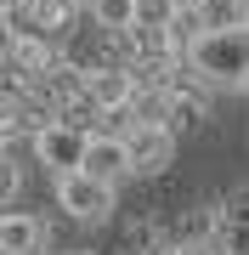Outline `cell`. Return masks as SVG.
Wrapping results in <instances>:
<instances>
[{
	"label": "cell",
	"instance_id": "6da1fadb",
	"mask_svg": "<svg viewBox=\"0 0 249 255\" xmlns=\"http://www.w3.org/2000/svg\"><path fill=\"white\" fill-rule=\"evenodd\" d=\"M215 91H249V28H204L187 57Z\"/></svg>",
	"mask_w": 249,
	"mask_h": 255
},
{
	"label": "cell",
	"instance_id": "7a4b0ae2",
	"mask_svg": "<svg viewBox=\"0 0 249 255\" xmlns=\"http://www.w3.org/2000/svg\"><path fill=\"white\" fill-rule=\"evenodd\" d=\"M96 130H80V125H68V119H51L46 130H34V159L46 164V176H74L85 170V147H91Z\"/></svg>",
	"mask_w": 249,
	"mask_h": 255
},
{
	"label": "cell",
	"instance_id": "3957f363",
	"mask_svg": "<svg viewBox=\"0 0 249 255\" xmlns=\"http://www.w3.org/2000/svg\"><path fill=\"white\" fill-rule=\"evenodd\" d=\"M57 210H68V221H80V227H96V221L113 216V187L85 176V170H74V176L57 182Z\"/></svg>",
	"mask_w": 249,
	"mask_h": 255
},
{
	"label": "cell",
	"instance_id": "277c9868",
	"mask_svg": "<svg viewBox=\"0 0 249 255\" xmlns=\"http://www.w3.org/2000/svg\"><path fill=\"white\" fill-rule=\"evenodd\" d=\"M125 142H130V176H159L175 159V130L170 125H136Z\"/></svg>",
	"mask_w": 249,
	"mask_h": 255
},
{
	"label": "cell",
	"instance_id": "5b68a950",
	"mask_svg": "<svg viewBox=\"0 0 249 255\" xmlns=\"http://www.w3.org/2000/svg\"><path fill=\"white\" fill-rule=\"evenodd\" d=\"M85 176H96V182L119 187L125 176H130V142L113 136V130H96L91 147H85Z\"/></svg>",
	"mask_w": 249,
	"mask_h": 255
},
{
	"label": "cell",
	"instance_id": "8992f818",
	"mask_svg": "<svg viewBox=\"0 0 249 255\" xmlns=\"http://www.w3.org/2000/svg\"><path fill=\"white\" fill-rule=\"evenodd\" d=\"M6 57H11V68H17V80H46V74L63 68L51 34H11L6 40Z\"/></svg>",
	"mask_w": 249,
	"mask_h": 255
},
{
	"label": "cell",
	"instance_id": "52a82bcc",
	"mask_svg": "<svg viewBox=\"0 0 249 255\" xmlns=\"http://www.w3.org/2000/svg\"><path fill=\"white\" fill-rule=\"evenodd\" d=\"M46 244V221L28 210H6L0 216V255H40Z\"/></svg>",
	"mask_w": 249,
	"mask_h": 255
},
{
	"label": "cell",
	"instance_id": "ba28073f",
	"mask_svg": "<svg viewBox=\"0 0 249 255\" xmlns=\"http://www.w3.org/2000/svg\"><path fill=\"white\" fill-rule=\"evenodd\" d=\"M136 6H142V0H91L85 11H91V23L102 28V34L119 40V34H130V28H136Z\"/></svg>",
	"mask_w": 249,
	"mask_h": 255
},
{
	"label": "cell",
	"instance_id": "9c48e42d",
	"mask_svg": "<svg viewBox=\"0 0 249 255\" xmlns=\"http://www.w3.org/2000/svg\"><path fill=\"white\" fill-rule=\"evenodd\" d=\"M198 23L204 28H249V0H204Z\"/></svg>",
	"mask_w": 249,
	"mask_h": 255
},
{
	"label": "cell",
	"instance_id": "30bf717a",
	"mask_svg": "<svg viewBox=\"0 0 249 255\" xmlns=\"http://www.w3.org/2000/svg\"><path fill=\"white\" fill-rule=\"evenodd\" d=\"M181 11H175V0H142L136 6V28H170Z\"/></svg>",
	"mask_w": 249,
	"mask_h": 255
},
{
	"label": "cell",
	"instance_id": "8fae6325",
	"mask_svg": "<svg viewBox=\"0 0 249 255\" xmlns=\"http://www.w3.org/2000/svg\"><path fill=\"white\" fill-rule=\"evenodd\" d=\"M170 97H175V91H170ZM204 108H210V97H175L170 130H175V125H198V119H204Z\"/></svg>",
	"mask_w": 249,
	"mask_h": 255
},
{
	"label": "cell",
	"instance_id": "7c38bea8",
	"mask_svg": "<svg viewBox=\"0 0 249 255\" xmlns=\"http://www.w3.org/2000/svg\"><path fill=\"white\" fill-rule=\"evenodd\" d=\"M221 255H249V227L244 221H221Z\"/></svg>",
	"mask_w": 249,
	"mask_h": 255
},
{
	"label": "cell",
	"instance_id": "4fadbf2b",
	"mask_svg": "<svg viewBox=\"0 0 249 255\" xmlns=\"http://www.w3.org/2000/svg\"><path fill=\"white\" fill-rule=\"evenodd\" d=\"M227 210H232L227 221H244V227H249V182H244V187H232V199H227Z\"/></svg>",
	"mask_w": 249,
	"mask_h": 255
},
{
	"label": "cell",
	"instance_id": "5bb4252c",
	"mask_svg": "<svg viewBox=\"0 0 249 255\" xmlns=\"http://www.w3.org/2000/svg\"><path fill=\"white\" fill-rule=\"evenodd\" d=\"M159 255H221V244H204V238H187V244H170Z\"/></svg>",
	"mask_w": 249,
	"mask_h": 255
},
{
	"label": "cell",
	"instance_id": "9a60e30c",
	"mask_svg": "<svg viewBox=\"0 0 249 255\" xmlns=\"http://www.w3.org/2000/svg\"><path fill=\"white\" fill-rule=\"evenodd\" d=\"M17 193H23V170L6 164V204H17Z\"/></svg>",
	"mask_w": 249,
	"mask_h": 255
},
{
	"label": "cell",
	"instance_id": "2e32d148",
	"mask_svg": "<svg viewBox=\"0 0 249 255\" xmlns=\"http://www.w3.org/2000/svg\"><path fill=\"white\" fill-rule=\"evenodd\" d=\"M204 6V0H175V11H198Z\"/></svg>",
	"mask_w": 249,
	"mask_h": 255
},
{
	"label": "cell",
	"instance_id": "e0dca14e",
	"mask_svg": "<svg viewBox=\"0 0 249 255\" xmlns=\"http://www.w3.org/2000/svg\"><path fill=\"white\" fill-rule=\"evenodd\" d=\"M6 6H28V0H6Z\"/></svg>",
	"mask_w": 249,
	"mask_h": 255
},
{
	"label": "cell",
	"instance_id": "ac0fdd59",
	"mask_svg": "<svg viewBox=\"0 0 249 255\" xmlns=\"http://www.w3.org/2000/svg\"><path fill=\"white\" fill-rule=\"evenodd\" d=\"M68 255H85V250H68Z\"/></svg>",
	"mask_w": 249,
	"mask_h": 255
},
{
	"label": "cell",
	"instance_id": "d6986e66",
	"mask_svg": "<svg viewBox=\"0 0 249 255\" xmlns=\"http://www.w3.org/2000/svg\"><path fill=\"white\" fill-rule=\"evenodd\" d=\"M80 6H91V0H80Z\"/></svg>",
	"mask_w": 249,
	"mask_h": 255
}]
</instances>
